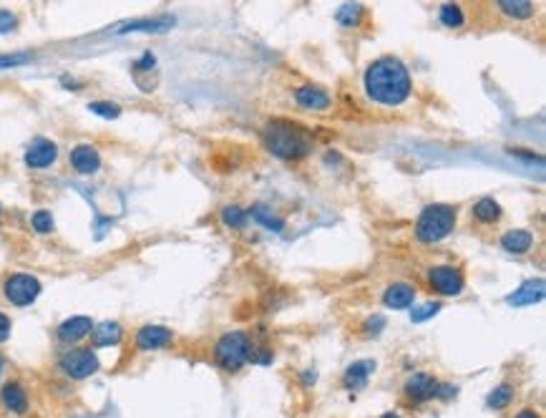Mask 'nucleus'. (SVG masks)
<instances>
[{
    "instance_id": "obj_1",
    "label": "nucleus",
    "mask_w": 546,
    "mask_h": 418,
    "mask_svg": "<svg viewBox=\"0 0 546 418\" xmlns=\"http://www.w3.org/2000/svg\"><path fill=\"white\" fill-rule=\"evenodd\" d=\"M365 94L376 104L400 106L410 96V76L398 58H378L365 71Z\"/></svg>"
},
{
    "instance_id": "obj_2",
    "label": "nucleus",
    "mask_w": 546,
    "mask_h": 418,
    "mask_svg": "<svg viewBox=\"0 0 546 418\" xmlns=\"http://www.w3.org/2000/svg\"><path fill=\"white\" fill-rule=\"evenodd\" d=\"M265 144L272 154L282 159H302L310 154V136L290 122H270L265 129Z\"/></svg>"
},
{
    "instance_id": "obj_3",
    "label": "nucleus",
    "mask_w": 546,
    "mask_h": 418,
    "mask_svg": "<svg viewBox=\"0 0 546 418\" xmlns=\"http://www.w3.org/2000/svg\"><path fill=\"white\" fill-rule=\"evenodd\" d=\"M456 225V209L448 207V204H433V207H425L418 217V225H415V235H418L420 242L430 245L438 242Z\"/></svg>"
},
{
    "instance_id": "obj_4",
    "label": "nucleus",
    "mask_w": 546,
    "mask_h": 418,
    "mask_svg": "<svg viewBox=\"0 0 546 418\" xmlns=\"http://www.w3.org/2000/svg\"><path fill=\"white\" fill-rule=\"evenodd\" d=\"M214 355H217V363L226 370H237L242 368L244 363L249 360V341L244 333L234 331V333H226L217 341V348H214Z\"/></svg>"
},
{
    "instance_id": "obj_5",
    "label": "nucleus",
    "mask_w": 546,
    "mask_h": 418,
    "mask_svg": "<svg viewBox=\"0 0 546 418\" xmlns=\"http://www.w3.org/2000/svg\"><path fill=\"white\" fill-rule=\"evenodd\" d=\"M3 290H6V297L11 300L13 305H18V308H26V305H31L36 297L40 295V282H38V277H33V275L16 272V275H11L6 280Z\"/></svg>"
},
{
    "instance_id": "obj_6",
    "label": "nucleus",
    "mask_w": 546,
    "mask_h": 418,
    "mask_svg": "<svg viewBox=\"0 0 546 418\" xmlns=\"http://www.w3.org/2000/svg\"><path fill=\"white\" fill-rule=\"evenodd\" d=\"M99 358H96V353L91 348H78V350H71L61 358V368L76 380L94 375L99 370Z\"/></svg>"
},
{
    "instance_id": "obj_7",
    "label": "nucleus",
    "mask_w": 546,
    "mask_h": 418,
    "mask_svg": "<svg viewBox=\"0 0 546 418\" xmlns=\"http://www.w3.org/2000/svg\"><path fill=\"white\" fill-rule=\"evenodd\" d=\"M405 393H408L413 401H428V398H446V396H453L456 388L453 385H446V383H438L436 378H430L425 373H415L413 378L405 383Z\"/></svg>"
},
{
    "instance_id": "obj_8",
    "label": "nucleus",
    "mask_w": 546,
    "mask_h": 418,
    "mask_svg": "<svg viewBox=\"0 0 546 418\" xmlns=\"http://www.w3.org/2000/svg\"><path fill=\"white\" fill-rule=\"evenodd\" d=\"M58 156V146L48 139H36L26 151V164L31 169H48Z\"/></svg>"
},
{
    "instance_id": "obj_9",
    "label": "nucleus",
    "mask_w": 546,
    "mask_h": 418,
    "mask_svg": "<svg viewBox=\"0 0 546 418\" xmlns=\"http://www.w3.org/2000/svg\"><path fill=\"white\" fill-rule=\"evenodd\" d=\"M428 277L430 285L436 287L441 295H458V292L464 290V277L453 267H433Z\"/></svg>"
},
{
    "instance_id": "obj_10",
    "label": "nucleus",
    "mask_w": 546,
    "mask_h": 418,
    "mask_svg": "<svg viewBox=\"0 0 546 418\" xmlns=\"http://www.w3.org/2000/svg\"><path fill=\"white\" fill-rule=\"evenodd\" d=\"M171 343V331L161 325H143L136 333V345L141 350H161Z\"/></svg>"
},
{
    "instance_id": "obj_11",
    "label": "nucleus",
    "mask_w": 546,
    "mask_h": 418,
    "mask_svg": "<svg viewBox=\"0 0 546 418\" xmlns=\"http://www.w3.org/2000/svg\"><path fill=\"white\" fill-rule=\"evenodd\" d=\"M91 331H94L91 318H86V315H76V318H68V320H63V323L58 325V338H61L63 343H78V341H83V338L89 336Z\"/></svg>"
},
{
    "instance_id": "obj_12",
    "label": "nucleus",
    "mask_w": 546,
    "mask_h": 418,
    "mask_svg": "<svg viewBox=\"0 0 546 418\" xmlns=\"http://www.w3.org/2000/svg\"><path fill=\"white\" fill-rule=\"evenodd\" d=\"M413 300H415V287L410 285V282H395V285L388 287L386 295H383V303H386L391 310L410 308Z\"/></svg>"
},
{
    "instance_id": "obj_13",
    "label": "nucleus",
    "mask_w": 546,
    "mask_h": 418,
    "mask_svg": "<svg viewBox=\"0 0 546 418\" xmlns=\"http://www.w3.org/2000/svg\"><path fill=\"white\" fill-rule=\"evenodd\" d=\"M71 164L78 174H94V171H99V166H101V156L94 146L81 144V146H76L71 151Z\"/></svg>"
},
{
    "instance_id": "obj_14",
    "label": "nucleus",
    "mask_w": 546,
    "mask_h": 418,
    "mask_svg": "<svg viewBox=\"0 0 546 418\" xmlns=\"http://www.w3.org/2000/svg\"><path fill=\"white\" fill-rule=\"evenodd\" d=\"M295 99H297V104L302 106V109H312V111H325L327 106H330V96L322 91L320 86H302L295 91Z\"/></svg>"
},
{
    "instance_id": "obj_15",
    "label": "nucleus",
    "mask_w": 546,
    "mask_h": 418,
    "mask_svg": "<svg viewBox=\"0 0 546 418\" xmlns=\"http://www.w3.org/2000/svg\"><path fill=\"white\" fill-rule=\"evenodd\" d=\"M544 300V280H529L508 297V303L521 308V305H534Z\"/></svg>"
},
{
    "instance_id": "obj_16",
    "label": "nucleus",
    "mask_w": 546,
    "mask_h": 418,
    "mask_svg": "<svg viewBox=\"0 0 546 418\" xmlns=\"http://www.w3.org/2000/svg\"><path fill=\"white\" fill-rule=\"evenodd\" d=\"M0 403L13 413H26L28 411V396L21 388V383H6L0 391Z\"/></svg>"
},
{
    "instance_id": "obj_17",
    "label": "nucleus",
    "mask_w": 546,
    "mask_h": 418,
    "mask_svg": "<svg viewBox=\"0 0 546 418\" xmlns=\"http://www.w3.org/2000/svg\"><path fill=\"white\" fill-rule=\"evenodd\" d=\"M91 336H94V345L96 348H111V345H119V341H121V325L114 323V320H106V323L96 325L94 331H91Z\"/></svg>"
},
{
    "instance_id": "obj_18",
    "label": "nucleus",
    "mask_w": 546,
    "mask_h": 418,
    "mask_svg": "<svg viewBox=\"0 0 546 418\" xmlns=\"http://www.w3.org/2000/svg\"><path fill=\"white\" fill-rule=\"evenodd\" d=\"M501 245L506 252L524 254V252H529L531 245H534V237H531V232H526V230H511L501 237Z\"/></svg>"
},
{
    "instance_id": "obj_19",
    "label": "nucleus",
    "mask_w": 546,
    "mask_h": 418,
    "mask_svg": "<svg viewBox=\"0 0 546 418\" xmlns=\"http://www.w3.org/2000/svg\"><path fill=\"white\" fill-rule=\"evenodd\" d=\"M373 368H376L373 360H360V363H353L348 368V373H345V385H348V388H363V385L368 383V375H370V370Z\"/></svg>"
},
{
    "instance_id": "obj_20",
    "label": "nucleus",
    "mask_w": 546,
    "mask_h": 418,
    "mask_svg": "<svg viewBox=\"0 0 546 418\" xmlns=\"http://www.w3.org/2000/svg\"><path fill=\"white\" fill-rule=\"evenodd\" d=\"M174 23V18H159V21H136L126 23L119 28V33H136V31H146V33H156V31H166Z\"/></svg>"
},
{
    "instance_id": "obj_21",
    "label": "nucleus",
    "mask_w": 546,
    "mask_h": 418,
    "mask_svg": "<svg viewBox=\"0 0 546 418\" xmlns=\"http://www.w3.org/2000/svg\"><path fill=\"white\" fill-rule=\"evenodd\" d=\"M498 8L508 18H529L534 13V3L529 0H498Z\"/></svg>"
},
{
    "instance_id": "obj_22",
    "label": "nucleus",
    "mask_w": 546,
    "mask_h": 418,
    "mask_svg": "<svg viewBox=\"0 0 546 418\" xmlns=\"http://www.w3.org/2000/svg\"><path fill=\"white\" fill-rule=\"evenodd\" d=\"M498 215H501V207H498V202L491 197L481 199V202L474 207V217L479 222H493V220H498Z\"/></svg>"
},
{
    "instance_id": "obj_23",
    "label": "nucleus",
    "mask_w": 546,
    "mask_h": 418,
    "mask_svg": "<svg viewBox=\"0 0 546 418\" xmlns=\"http://www.w3.org/2000/svg\"><path fill=\"white\" fill-rule=\"evenodd\" d=\"M511 401H513V388L508 383L496 385L491 391V396H488V406L496 408V411H503L506 406H511Z\"/></svg>"
},
{
    "instance_id": "obj_24",
    "label": "nucleus",
    "mask_w": 546,
    "mask_h": 418,
    "mask_svg": "<svg viewBox=\"0 0 546 418\" xmlns=\"http://www.w3.org/2000/svg\"><path fill=\"white\" fill-rule=\"evenodd\" d=\"M363 6H358V3H348V6H342L340 11H337V21L342 23V26H360V18H363Z\"/></svg>"
},
{
    "instance_id": "obj_25",
    "label": "nucleus",
    "mask_w": 546,
    "mask_h": 418,
    "mask_svg": "<svg viewBox=\"0 0 546 418\" xmlns=\"http://www.w3.org/2000/svg\"><path fill=\"white\" fill-rule=\"evenodd\" d=\"M441 23L448 28L464 26V11L458 6H453V3H446V6H441Z\"/></svg>"
},
{
    "instance_id": "obj_26",
    "label": "nucleus",
    "mask_w": 546,
    "mask_h": 418,
    "mask_svg": "<svg viewBox=\"0 0 546 418\" xmlns=\"http://www.w3.org/2000/svg\"><path fill=\"white\" fill-rule=\"evenodd\" d=\"M252 217L260 225H265L267 230H275V232H280L282 230V220H277V217H272L270 215V209L265 207V204H257V207L252 209Z\"/></svg>"
},
{
    "instance_id": "obj_27",
    "label": "nucleus",
    "mask_w": 546,
    "mask_h": 418,
    "mask_svg": "<svg viewBox=\"0 0 546 418\" xmlns=\"http://www.w3.org/2000/svg\"><path fill=\"white\" fill-rule=\"evenodd\" d=\"M89 109L104 119H119V114H121V109L116 104H109V101H94V104H89Z\"/></svg>"
},
{
    "instance_id": "obj_28",
    "label": "nucleus",
    "mask_w": 546,
    "mask_h": 418,
    "mask_svg": "<svg viewBox=\"0 0 546 418\" xmlns=\"http://www.w3.org/2000/svg\"><path fill=\"white\" fill-rule=\"evenodd\" d=\"M31 225H33L36 232H40V235H45V232L53 230V215L50 212H45V209H40V212H36L33 220H31Z\"/></svg>"
},
{
    "instance_id": "obj_29",
    "label": "nucleus",
    "mask_w": 546,
    "mask_h": 418,
    "mask_svg": "<svg viewBox=\"0 0 546 418\" xmlns=\"http://www.w3.org/2000/svg\"><path fill=\"white\" fill-rule=\"evenodd\" d=\"M438 310H441V303H423L420 308H413V313H410V320H413V323H423V320L433 318Z\"/></svg>"
},
{
    "instance_id": "obj_30",
    "label": "nucleus",
    "mask_w": 546,
    "mask_h": 418,
    "mask_svg": "<svg viewBox=\"0 0 546 418\" xmlns=\"http://www.w3.org/2000/svg\"><path fill=\"white\" fill-rule=\"evenodd\" d=\"M222 220H224V225H229V227H242L244 220H247V215H244L237 204H232V207H226L224 212H222Z\"/></svg>"
},
{
    "instance_id": "obj_31",
    "label": "nucleus",
    "mask_w": 546,
    "mask_h": 418,
    "mask_svg": "<svg viewBox=\"0 0 546 418\" xmlns=\"http://www.w3.org/2000/svg\"><path fill=\"white\" fill-rule=\"evenodd\" d=\"M31 61L28 53H13V55H0V68H11V66H21V63Z\"/></svg>"
},
{
    "instance_id": "obj_32",
    "label": "nucleus",
    "mask_w": 546,
    "mask_h": 418,
    "mask_svg": "<svg viewBox=\"0 0 546 418\" xmlns=\"http://www.w3.org/2000/svg\"><path fill=\"white\" fill-rule=\"evenodd\" d=\"M18 18L13 16L11 11H0V33H11L13 28H16Z\"/></svg>"
},
{
    "instance_id": "obj_33",
    "label": "nucleus",
    "mask_w": 546,
    "mask_h": 418,
    "mask_svg": "<svg viewBox=\"0 0 546 418\" xmlns=\"http://www.w3.org/2000/svg\"><path fill=\"white\" fill-rule=\"evenodd\" d=\"M8 336H11V318L0 313V343L8 341Z\"/></svg>"
},
{
    "instance_id": "obj_34",
    "label": "nucleus",
    "mask_w": 546,
    "mask_h": 418,
    "mask_svg": "<svg viewBox=\"0 0 546 418\" xmlns=\"http://www.w3.org/2000/svg\"><path fill=\"white\" fill-rule=\"evenodd\" d=\"M154 63H156L154 55L146 53V55H143V58H141V61H138V68H154Z\"/></svg>"
},
{
    "instance_id": "obj_35",
    "label": "nucleus",
    "mask_w": 546,
    "mask_h": 418,
    "mask_svg": "<svg viewBox=\"0 0 546 418\" xmlns=\"http://www.w3.org/2000/svg\"><path fill=\"white\" fill-rule=\"evenodd\" d=\"M383 323H386V320H383V318H373V320H368V331L378 333V331H381V328H383Z\"/></svg>"
},
{
    "instance_id": "obj_36",
    "label": "nucleus",
    "mask_w": 546,
    "mask_h": 418,
    "mask_svg": "<svg viewBox=\"0 0 546 418\" xmlns=\"http://www.w3.org/2000/svg\"><path fill=\"white\" fill-rule=\"evenodd\" d=\"M516 418H539V413H534V411H521Z\"/></svg>"
},
{
    "instance_id": "obj_37",
    "label": "nucleus",
    "mask_w": 546,
    "mask_h": 418,
    "mask_svg": "<svg viewBox=\"0 0 546 418\" xmlns=\"http://www.w3.org/2000/svg\"><path fill=\"white\" fill-rule=\"evenodd\" d=\"M381 418H400V416H393V413H386V416H381Z\"/></svg>"
},
{
    "instance_id": "obj_38",
    "label": "nucleus",
    "mask_w": 546,
    "mask_h": 418,
    "mask_svg": "<svg viewBox=\"0 0 546 418\" xmlns=\"http://www.w3.org/2000/svg\"><path fill=\"white\" fill-rule=\"evenodd\" d=\"M0 370H3V358H0Z\"/></svg>"
}]
</instances>
